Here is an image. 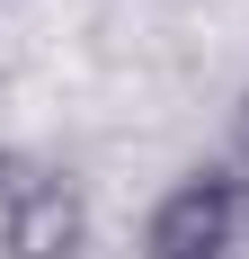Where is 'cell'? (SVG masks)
Returning a JSON list of instances; mask_svg holds the SVG:
<instances>
[{
    "label": "cell",
    "instance_id": "cell-1",
    "mask_svg": "<svg viewBox=\"0 0 249 259\" xmlns=\"http://www.w3.org/2000/svg\"><path fill=\"white\" fill-rule=\"evenodd\" d=\"M240 224H249L240 161H205V170H187V179L160 188V206L143 224V259H231Z\"/></svg>",
    "mask_w": 249,
    "mask_h": 259
},
{
    "label": "cell",
    "instance_id": "cell-2",
    "mask_svg": "<svg viewBox=\"0 0 249 259\" xmlns=\"http://www.w3.org/2000/svg\"><path fill=\"white\" fill-rule=\"evenodd\" d=\"M80 250H89V197H80V179L27 161V179L0 206V259H80Z\"/></svg>",
    "mask_w": 249,
    "mask_h": 259
},
{
    "label": "cell",
    "instance_id": "cell-3",
    "mask_svg": "<svg viewBox=\"0 0 249 259\" xmlns=\"http://www.w3.org/2000/svg\"><path fill=\"white\" fill-rule=\"evenodd\" d=\"M240 179H249V107H240Z\"/></svg>",
    "mask_w": 249,
    "mask_h": 259
}]
</instances>
